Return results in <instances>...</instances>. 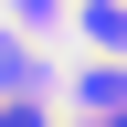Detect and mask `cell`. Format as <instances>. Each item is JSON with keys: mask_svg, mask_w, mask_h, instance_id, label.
Instances as JSON below:
<instances>
[{"mask_svg": "<svg viewBox=\"0 0 127 127\" xmlns=\"http://www.w3.org/2000/svg\"><path fill=\"white\" fill-rule=\"evenodd\" d=\"M74 21H85V42H95V53H127V0H85Z\"/></svg>", "mask_w": 127, "mask_h": 127, "instance_id": "1", "label": "cell"}, {"mask_svg": "<svg viewBox=\"0 0 127 127\" xmlns=\"http://www.w3.org/2000/svg\"><path fill=\"white\" fill-rule=\"evenodd\" d=\"M0 127H42V106H0Z\"/></svg>", "mask_w": 127, "mask_h": 127, "instance_id": "2", "label": "cell"}, {"mask_svg": "<svg viewBox=\"0 0 127 127\" xmlns=\"http://www.w3.org/2000/svg\"><path fill=\"white\" fill-rule=\"evenodd\" d=\"M106 127H127V106H117V117H106Z\"/></svg>", "mask_w": 127, "mask_h": 127, "instance_id": "3", "label": "cell"}]
</instances>
